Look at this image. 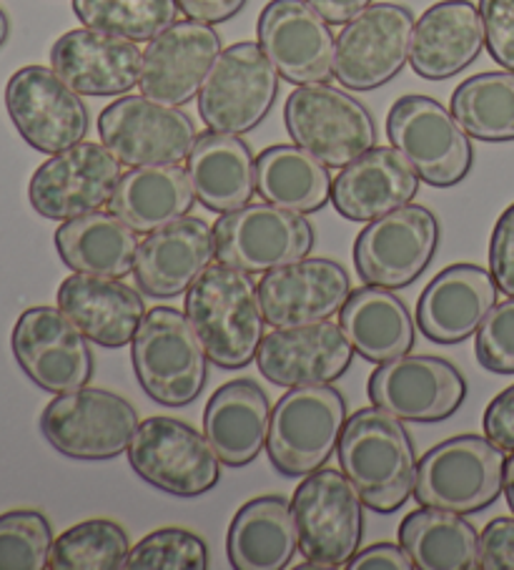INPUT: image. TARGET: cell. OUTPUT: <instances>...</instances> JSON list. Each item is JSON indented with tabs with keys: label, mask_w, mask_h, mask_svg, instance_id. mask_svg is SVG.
I'll return each instance as SVG.
<instances>
[{
	"label": "cell",
	"mask_w": 514,
	"mask_h": 570,
	"mask_svg": "<svg viewBox=\"0 0 514 570\" xmlns=\"http://www.w3.org/2000/svg\"><path fill=\"white\" fill-rule=\"evenodd\" d=\"M339 465L362 503L382 515L407 503L417 480V455L407 428L377 405L347 417L339 438Z\"/></svg>",
	"instance_id": "cell-1"
},
{
	"label": "cell",
	"mask_w": 514,
	"mask_h": 570,
	"mask_svg": "<svg viewBox=\"0 0 514 570\" xmlns=\"http://www.w3.org/2000/svg\"><path fill=\"white\" fill-rule=\"evenodd\" d=\"M186 317L216 367L241 370L259 355L266 320L246 272L211 264L186 292Z\"/></svg>",
	"instance_id": "cell-2"
},
{
	"label": "cell",
	"mask_w": 514,
	"mask_h": 570,
	"mask_svg": "<svg viewBox=\"0 0 514 570\" xmlns=\"http://www.w3.org/2000/svg\"><path fill=\"white\" fill-rule=\"evenodd\" d=\"M131 345L136 377L158 405L184 407L201 395L209 357L186 312L174 307L146 312Z\"/></svg>",
	"instance_id": "cell-3"
},
{
	"label": "cell",
	"mask_w": 514,
	"mask_h": 570,
	"mask_svg": "<svg viewBox=\"0 0 514 570\" xmlns=\"http://www.w3.org/2000/svg\"><path fill=\"white\" fill-rule=\"evenodd\" d=\"M507 455L484 435H457L424 452L414 480L419 505L472 515L504 493Z\"/></svg>",
	"instance_id": "cell-4"
},
{
	"label": "cell",
	"mask_w": 514,
	"mask_h": 570,
	"mask_svg": "<svg viewBox=\"0 0 514 570\" xmlns=\"http://www.w3.org/2000/svg\"><path fill=\"white\" fill-rule=\"evenodd\" d=\"M347 425V400L332 385L291 387L271 412V465L284 478H306L326 465Z\"/></svg>",
	"instance_id": "cell-5"
},
{
	"label": "cell",
	"mask_w": 514,
	"mask_h": 570,
	"mask_svg": "<svg viewBox=\"0 0 514 570\" xmlns=\"http://www.w3.org/2000/svg\"><path fill=\"white\" fill-rule=\"evenodd\" d=\"M284 124L294 144L329 169H344L377 144L369 108L329 83L296 86L286 98Z\"/></svg>",
	"instance_id": "cell-6"
},
{
	"label": "cell",
	"mask_w": 514,
	"mask_h": 570,
	"mask_svg": "<svg viewBox=\"0 0 514 570\" xmlns=\"http://www.w3.org/2000/svg\"><path fill=\"white\" fill-rule=\"evenodd\" d=\"M362 505L359 493L339 470L319 468L306 475L291 498L304 558L316 560L326 570L347 568L362 543Z\"/></svg>",
	"instance_id": "cell-7"
},
{
	"label": "cell",
	"mask_w": 514,
	"mask_h": 570,
	"mask_svg": "<svg viewBox=\"0 0 514 570\" xmlns=\"http://www.w3.org/2000/svg\"><path fill=\"white\" fill-rule=\"evenodd\" d=\"M387 136L424 184L449 189L472 171L469 134L452 111L429 96L412 94L394 101L387 116Z\"/></svg>",
	"instance_id": "cell-8"
},
{
	"label": "cell",
	"mask_w": 514,
	"mask_h": 570,
	"mask_svg": "<svg viewBox=\"0 0 514 570\" xmlns=\"http://www.w3.org/2000/svg\"><path fill=\"white\" fill-rule=\"evenodd\" d=\"M136 430L131 402L98 387L58 392L41 415L43 438L73 460H113L131 445Z\"/></svg>",
	"instance_id": "cell-9"
},
{
	"label": "cell",
	"mask_w": 514,
	"mask_h": 570,
	"mask_svg": "<svg viewBox=\"0 0 514 570\" xmlns=\"http://www.w3.org/2000/svg\"><path fill=\"white\" fill-rule=\"evenodd\" d=\"M128 463L148 485L176 498H199L219 485L221 460L206 435L176 417H148L128 445Z\"/></svg>",
	"instance_id": "cell-10"
},
{
	"label": "cell",
	"mask_w": 514,
	"mask_h": 570,
	"mask_svg": "<svg viewBox=\"0 0 514 570\" xmlns=\"http://www.w3.org/2000/svg\"><path fill=\"white\" fill-rule=\"evenodd\" d=\"M279 71L259 43H234L216 58L199 94L201 121L214 131L249 134L274 108Z\"/></svg>",
	"instance_id": "cell-11"
},
{
	"label": "cell",
	"mask_w": 514,
	"mask_h": 570,
	"mask_svg": "<svg viewBox=\"0 0 514 570\" xmlns=\"http://www.w3.org/2000/svg\"><path fill=\"white\" fill-rule=\"evenodd\" d=\"M216 259L246 274H266L302 262L314 249V226L304 214L276 204H246L214 224Z\"/></svg>",
	"instance_id": "cell-12"
},
{
	"label": "cell",
	"mask_w": 514,
	"mask_h": 570,
	"mask_svg": "<svg viewBox=\"0 0 514 570\" xmlns=\"http://www.w3.org/2000/svg\"><path fill=\"white\" fill-rule=\"evenodd\" d=\"M412 33L407 6L372 3L336 38L334 78L349 91H374L394 81L409 61Z\"/></svg>",
	"instance_id": "cell-13"
},
{
	"label": "cell",
	"mask_w": 514,
	"mask_h": 570,
	"mask_svg": "<svg viewBox=\"0 0 514 570\" xmlns=\"http://www.w3.org/2000/svg\"><path fill=\"white\" fill-rule=\"evenodd\" d=\"M98 134L123 166L181 164L196 141L194 121L179 106L158 104L148 96H123L98 116Z\"/></svg>",
	"instance_id": "cell-14"
},
{
	"label": "cell",
	"mask_w": 514,
	"mask_h": 570,
	"mask_svg": "<svg viewBox=\"0 0 514 570\" xmlns=\"http://www.w3.org/2000/svg\"><path fill=\"white\" fill-rule=\"evenodd\" d=\"M437 247V216L427 206L407 204L369 222L354 242V264L367 284L402 289L422 277Z\"/></svg>",
	"instance_id": "cell-15"
},
{
	"label": "cell",
	"mask_w": 514,
	"mask_h": 570,
	"mask_svg": "<svg viewBox=\"0 0 514 570\" xmlns=\"http://www.w3.org/2000/svg\"><path fill=\"white\" fill-rule=\"evenodd\" d=\"M6 108L18 134L41 154H61L88 134V108L53 68L26 66L6 86Z\"/></svg>",
	"instance_id": "cell-16"
},
{
	"label": "cell",
	"mask_w": 514,
	"mask_h": 570,
	"mask_svg": "<svg viewBox=\"0 0 514 570\" xmlns=\"http://www.w3.org/2000/svg\"><path fill=\"white\" fill-rule=\"evenodd\" d=\"M121 176V161L103 144L81 141L38 166L28 199L46 219L71 222L111 202Z\"/></svg>",
	"instance_id": "cell-17"
},
{
	"label": "cell",
	"mask_w": 514,
	"mask_h": 570,
	"mask_svg": "<svg viewBox=\"0 0 514 570\" xmlns=\"http://www.w3.org/2000/svg\"><path fill=\"white\" fill-rule=\"evenodd\" d=\"M18 365L46 392L86 387L93 377V352L88 337L61 307H31L13 327Z\"/></svg>",
	"instance_id": "cell-18"
},
{
	"label": "cell",
	"mask_w": 514,
	"mask_h": 570,
	"mask_svg": "<svg viewBox=\"0 0 514 570\" xmlns=\"http://www.w3.org/2000/svg\"><path fill=\"white\" fill-rule=\"evenodd\" d=\"M367 392L372 405L402 422H442L464 405L467 382L447 360L404 355L374 370Z\"/></svg>",
	"instance_id": "cell-19"
},
{
	"label": "cell",
	"mask_w": 514,
	"mask_h": 570,
	"mask_svg": "<svg viewBox=\"0 0 514 570\" xmlns=\"http://www.w3.org/2000/svg\"><path fill=\"white\" fill-rule=\"evenodd\" d=\"M256 36L284 81L309 86L334 76L336 38L306 0H271L259 16Z\"/></svg>",
	"instance_id": "cell-20"
},
{
	"label": "cell",
	"mask_w": 514,
	"mask_h": 570,
	"mask_svg": "<svg viewBox=\"0 0 514 570\" xmlns=\"http://www.w3.org/2000/svg\"><path fill=\"white\" fill-rule=\"evenodd\" d=\"M352 294V279L339 262L306 257L266 272L259 282V302L266 324L274 330L304 327L339 314Z\"/></svg>",
	"instance_id": "cell-21"
},
{
	"label": "cell",
	"mask_w": 514,
	"mask_h": 570,
	"mask_svg": "<svg viewBox=\"0 0 514 570\" xmlns=\"http://www.w3.org/2000/svg\"><path fill=\"white\" fill-rule=\"evenodd\" d=\"M219 56L221 36L214 26L191 18L176 21L168 31L148 41L138 88L158 104L184 106L201 94Z\"/></svg>",
	"instance_id": "cell-22"
},
{
	"label": "cell",
	"mask_w": 514,
	"mask_h": 570,
	"mask_svg": "<svg viewBox=\"0 0 514 570\" xmlns=\"http://www.w3.org/2000/svg\"><path fill=\"white\" fill-rule=\"evenodd\" d=\"M354 347L347 334L329 320L284 327L266 334L259 355V372L279 387L332 385L349 370Z\"/></svg>",
	"instance_id": "cell-23"
},
{
	"label": "cell",
	"mask_w": 514,
	"mask_h": 570,
	"mask_svg": "<svg viewBox=\"0 0 514 570\" xmlns=\"http://www.w3.org/2000/svg\"><path fill=\"white\" fill-rule=\"evenodd\" d=\"M216 259L214 229L204 219H184L161 226L138 244L136 284L146 297L174 299L191 289V284Z\"/></svg>",
	"instance_id": "cell-24"
},
{
	"label": "cell",
	"mask_w": 514,
	"mask_h": 570,
	"mask_svg": "<svg viewBox=\"0 0 514 570\" xmlns=\"http://www.w3.org/2000/svg\"><path fill=\"white\" fill-rule=\"evenodd\" d=\"M141 66L134 41L93 28L68 31L51 48V68L81 96H123L141 81Z\"/></svg>",
	"instance_id": "cell-25"
},
{
	"label": "cell",
	"mask_w": 514,
	"mask_h": 570,
	"mask_svg": "<svg viewBox=\"0 0 514 570\" xmlns=\"http://www.w3.org/2000/svg\"><path fill=\"white\" fill-rule=\"evenodd\" d=\"M497 289L492 272L480 264H452L422 292L419 332L437 345H459L480 330L497 304Z\"/></svg>",
	"instance_id": "cell-26"
},
{
	"label": "cell",
	"mask_w": 514,
	"mask_h": 570,
	"mask_svg": "<svg viewBox=\"0 0 514 570\" xmlns=\"http://www.w3.org/2000/svg\"><path fill=\"white\" fill-rule=\"evenodd\" d=\"M484 46L480 8L472 0H442L414 23L409 63L424 81H447L477 61Z\"/></svg>",
	"instance_id": "cell-27"
},
{
	"label": "cell",
	"mask_w": 514,
	"mask_h": 570,
	"mask_svg": "<svg viewBox=\"0 0 514 570\" xmlns=\"http://www.w3.org/2000/svg\"><path fill=\"white\" fill-rule=\"evenodd\" d=\"M419 174L394 146H374L344 166L332 184V202L349 222H374L412 204L419 191Z\"/></svg>",
	"instance_id": "cell-28"
},
{
	"label": "cell",
	"mask_w": 514,
	"mask_h": 570,
	"mask_svg": "<svg viewBox=\"0 0 514 570\" xmlns=\"http://www.w3.org/2000/svg\"><path fill=\"white\" fill-rule=\"evenodd\" d=\"M58 307L101 347L131 345L146 317L144 299L121 279L76 272L58 287Z\"/></svg>",
	"instance_id": "cell-29"
},
{
	"label": "cell",
	"mask_w": 514,
	"mask_h": 570,
	"mask_svg": "<svg viewBox=\"0 0 514 570\" xmlns=\"http://www.w3.org/2000/svg\"><path fill=\"white\" fill-rule=\"evenodd\" d=\"M271 407L254 380L226 382L204 410V435L224 465L244 468L266 448Z\"/></svg>",
	"instance_id": "cell-30"
},
{
	"label": "cell",
	"mask_w": 514,
	"mask_h": 570,
	"mask_svg": "<svg viewBox=\"0 0 514 570\" xmlns=\"http://www.w3.org/2000/svg\"><path fill=\"white\" fill-rule=\"evenodd\" d=\"M186 171L196 199L214 214H229L251 204L256 191V159L236 134L204 131L196 136Z\"/></svg>",
	"instance_id": "cell-31"
},
{
	"label": "cell",
	"mask_w": 514,
	"mask_h": 570,
	"mask_svg": "<svg viewBox=\"0 0 514 570\" xmlns=\"http://www.w3.org/2000/svg\"><path fill=\"white\" fill-rule=\"evenodd\" d=\"M299 548L291 503L281 495L254 498L239 508L226 535V553L236 570L289 568Z\"/></svg>",
	"instance_id": "cell-32"
},
{
	"label": "cell",
	"mask_w": 514,
	"mask_h": 570,
	"mask_svg": "<svg viewBox=\"0 0 514 570\" xmlns=\"http://www.w3.org/2000/svg\"><path fill=\"white\" fill-rule=\"evenodd\" d=\"M196 202L189 171L179 164L136 166L121 176L108 202V212L131 229L151 234L161 226L184 219Z\"/></svg>",
	"instance_id": "cell-33"
},
{
	"label": "cell",
	"mask_w": 514,
	"mask_h": 570,
	"mask_svg": "<svg viewBox=\"0 0 514 570\" xmlns=\"http://www.w3.org/2000/svg\"><path fill=\"white\" fill-rule=\"evenodd\" d=\"M339 324L354 352L374 365L399 360L414 347V322L407 304L377 284L349 294L339 312Z\"/></svg>",
	"instance_id": "cell-34"
},
{
	"label": "cell",
	"mask_w": 514,
	"mask_h": 570,
	"mask_svg": "<svg viewBox=\"0 0 514 570\" xmlns=\"http://www.w3.org/2000/svg\"><path fill=\"white\" fill-rule=\"evenodd\" d=\"M136 234L113 212L98 209L58 226L56 249L68 269L121 279L134 272Z\"/></svg>",
	"instance_id": "cell-35"
},
{
	"label": "cell",
	"mask_w": 514,
	"mask_h": 570,
	"mask_svg": "<svg viewBox=\"0 0 514 570\" xmlns=\"http://www.w3.org/2000/svg\"><path fill=\"white\" fill-rule=\"evenodd\" d=\"M329 166L302 146L276 144L256 159V189L281 209L314 214L332 199Z\"/></svg>",
	"instance_id": "cell-36"
},
{
	"label": "cell",
	"mask_w": 514,
	"mask_h": 570,
	"mask_svg": "<svg viewBox=\"0 0 514 570\" xmlns=\"http://www.w3.org/2000/svg\"><path fill=\"white\" fill-rule=\"evenodd\" d=\"M399 543L419 570H477L480 535L469 520L422 505L402 520Z\"/></svg>",
	"instance_id": "cell-37"
},
{
	"label": "cell",
	"mask_w": 514,
	"mask_h": 570,
	"mask_svg": "<svg viewBox=\"0 0 514 570\" xmlns=\"http://www.w3.org/2000/svg\"><path fill=\"white\" fill-rule=\"evenodd\" d=\"M452 116L472 139L514 141V71H484L462 81L452 94Z\"/></svg>",
	"instance_id": "cell-38"
},
{
	"label": "cell",
	"mask_w": 514,
	"mask_h": 570,
	"mask_svg": "<svg viewBox=\"0 0 514 570\" xmlns=\"http://www.w3.org/2000/svg\"><path fill=\"white\" fill-rule=\"evenodd\" d=\"M73 11L86 28L144 43L168 31L181 8L176 0H73Z\"/></svg>",
	"instance_id": "cell-39"
},
{
	"label": "cell",
	"mask_w": 514,
	"mask_h": 570,
	"mask_svg": "<svg viewBox=\"0 0 514 570\" xmlns=\"http://www.w3.org/2000/svg\"><path fill=\"white\" fill-rule=\"evenodd\" d=\"M131 553L126 530L106 518L83 520L53 540V570H118Z\"/></svg>",
	"instance_id": "cell-40"
},
{
	"label": "cell",
	"mask_w": 514,
	"mask_h": 570,
	"mask_svg": "<svg viewBox=\"0 0 514 570\" xmlns=\"http://www.w3.org/2000/svg\"><path fill=\"white\" fill-rule=\"evenodd\" d=\"M53 530L38 510L0 515V570H43L51 563Z\"/></svg>",
	"instance_id": "cell-41"
},
{
	"label": "cell",
	"mask_w": 514,
	"mask_h": 570,
	"mask_svg": "<svg viewBox=\"0 0 514 570\" xmlns=\"http://www.w3.org/2000/svg\"><path fill=\"white\" fill-rule=\"evenodd\" d=\"M128 570H204L209 568V548L204 538L184 528H161L148 533L128 553Z\"/></svg>",
	"instance_id": "cell-42"
},
{
	"label": "cell",
	"mask_w": 514,
	"mask_h": 570,
	"mask_svg": "<svg viewBox=\"0 0 514 570\" xmlns=\"http://www.w3.org/2000/svg\"><path fill=\"white\" fill-rule=\"evenodd\" d=\"M474 352L484 370L494 375H514V297L494 304L480 324Z\"/></svg>",
	"instance_id": "cell-43"
},
{
	"label": "cell",
	"mask_w": 514,
	"mask_h": 570,
	"mask_svg": "<svg viewBox=\"0 0 514 570\" xmlns=\"http://www.w3.org/2000/svg\"><path fill=\"white\" fill-rule=\"evenodd\" d=\"M480 13L490 56L514 71V0H480Z\"/></svg>",
	"instance_id": "cell-44"
},
{
	"label": "cell",
	"mask_w": 514,
	"mask_h": 570,
	"mask_svg": "<svg viewBox=\"0 0 514 570\" xmlns=\"http://www.w3.org/2000/svg\"><path fill=\"white\" fill-rule=\"evenodd\" d=\"M490 272L500 292L514 297V204L502 212L490 239Z\"/></svg>",
	"instance_id": "cell-45"
},
{
	"label": "cell",
	"mask_w": 514,
	"mask_h": 570,
	"mask_svg": "<svg viewBox=\"0 0 514 570\" xmlns=\"http://www.w3.org/2000/svg\"><path fill=\"white\" fill-rule=\"evenodd\" d=\"M482 570H514V518H494L480 533Z\"/></svg>",
	"instance_id": "cell-46"
},
{
	"label": "cell",
	"mask_w": 514,
	"mask_h": 570,
	"mask_svg": "<svg viewBox=\"0 0 514 570\" xmlns=\"http://www.w3.org/2000/svg\"><path fill=\"white\" fill-rule=\"evenodd\" d=\"M484 435L502 450H514V385L502 390L484 410Z\"/></svg>",
	"instance_id": "cell-47"
},
{
	"label": "cell",
	"mask_w": 514,
	"mask_h": 570,
	"mask_svg": "<svg viewBox=\"0 0 514 570\" xmlns=\"http://www.w3.org/2000/svg\"><path fill=\"white\" fill-rule=\"evenodd\" d=\"M349 570H412L414 563L402 543H374L349 560Z\"/></svg>",
	"instance_id": "cell-48"
},
{
	"label": "cell",
	"mask_w": 514,
	"mask_h": 570,
	"mask_svg": "<svg viewBox=\"0 0 514 570\" xmlns=\"http://www.w3.org/2000/svg\"><path fill=\"white\" fill-rule=\"evenodd\" d=\"M176 3H179L181 13L191 18V21L216 26L239 16L246 0H176Z\"/></svg>",
	"instance_id": "cell-49"
},
{
	"label": "cell",
	"mask_w": 514,
	"mask_h": 570,
	"mask_svg": "<svg viewBox=\"0 0 514 570\" xmlns=\"http://www.w3.org/2000/svg\"><path fill=\"white\" fill-rule=\"evenodd\" d=\"M306 3L329 26H347L362 11H367L374 0H306Z\"/></svg>",
	"instance_id": "cell-50"
},
{
	"label": "cell",
	"mask_w": 514,
	"mask_h": 570,
	"mask_svg": "<svg viewBox=\"0 0 514 570\" xmlns=\"http://www.w3.org/2000/svg\"><path fill=\"white\" fill-rule=\"evenodd\" d=\"M504 498H507V505L514 513V450L507 458V465H504Z\"/></svg>",
	"instance_id": "cell-51"
},
{
	"label": "cell",
	"mask_w": 514,
	"mask_h": 570,
	"mask_svg": "<svg viewBox=\"0 0 514 570\" xmlns=\"http://www.w3.org/2000/svg\"><path fill=\"white\" fill-rule=\"evenodd\" d=\"M8 36H11V21H8L6 11H3V8H0V48L6 46Z\"/></svg>",
	"instance_id": "cell-52"
}]
</instances>
